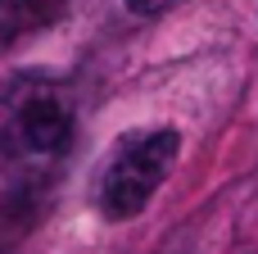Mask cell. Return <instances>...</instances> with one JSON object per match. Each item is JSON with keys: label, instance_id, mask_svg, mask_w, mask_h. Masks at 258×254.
Returning <instances> with one entry per match:
<instances>
[{"label": "cell", "instance_id": "obj_1", "mask_svg": "<svg viewBox=\"0 0 258 254\" xmlns=\"http://www.w3.org/2000/svg\"><path fill=\"white\" fill-rule=\"evenodd\" d=\"M73 141V91L45 73L0 82V150L23 164L59 159Z\"/></svg>", "mask_w": 258, "mask_h": 254}, {"label": "cell", "instance_id": "obj_2", "mask_svg": "<svg viewBox=\"0 0 258 254\" xmlns=\"http://www.w3.org/2000/svg\"><path fill=\"white\" fill-rule=\"evenodd\" d=\"M177 132L172 127H141L113 141L100 177H95V209L109 223H127L136 218L154 191L168 182L172 164H177Z\"/></svg>", "mask_w": 258, "mask_h": 254}, {"label": "cell", "instance_id": "obj_3", "mask_svg": "<svg viewBox=\"0 0 258 254\" xmlns=\"http://www.w3.org/2000/svg\"><path fill=\"white\" fill-rule=\"evenodd\" d=\"M63 9V0H0V36L14 41V36H27L45 23H54Z\"/></svg>", "mask_w": 258, "mask_h": 254}, {"label": "cell", "instance_id": "obj_4", "mask_svg": "<svg viewBox=\"0 0 258 254\" xmlns=\"http://www.w3.org/2000/svg\"><path fill=\"white\" fill-rule=\"evenodd\" d=\"M177 0H127V9L136 14V18H154V14H163V9H172Z\"/></svg>", "mask_w": 258, "mask_h": 254}]
</instances>
